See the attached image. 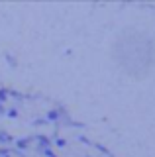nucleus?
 <instances>
[{
	"label": "nucleus",
	"mask_w": 155,
	"mask_h": 157,
	"mask_svg": "<svg viewBox=\"0 0 155 157\" xmlns=\"http://www.w3.org/2000/svg\"><path fill=\"white\" fill-rule=\"evenodd\" d=\"M32 140H33V137H22V140L16 141V147H18V149H26V147H30Z\"/></svg>",
	"instance_id": "f257e3e1"
},
{
	"label": "nucleus",
	"mask_w": 155,
	"mask_h": 157,
	"mask_svg": "<svg viewBox=\"0 0 155 157\" xmlns=\"http://www.w3.org/2000/svg\"><path fill=\"white\" fill-rule=\"evenodd\" d=\"M4 112H6L4 110V104H0V114H4Z\"/></svg>",
	"instance_id": "0eeeda50"
},
{
	"label": "nucleus",
	"mask_w": 155,
	"mask_h": 157,
	"mask_svg": "<svg viewBox=\"0 0 155 157\" xmlns=\"http://www.w3.org/2000/svg\"><path fill=\"white\" fill-rule=\"evenodd\" d=\"M8 94H10V90H6V88H0V104L8 100Z\"/></svg>",
	"instance_id": "f03ea898"
},
{
	"label": "nucleus",
	"mask_w": 155,
	"mask_h": 157,
	"mask_svg": "<svg viewBox=\"0 0 155 157\" xmlns=\"http://www.w3.org/2000/svg\"><path fill=\"white\" fill-rule=\"evenodd\" d=\"M55 145L57 147H65V140H63V137H57V140H55Z\"/></svg>",
	"instance_id": "423d86ee"
},
{
	"label": "nucleus",
	"mask_w": 155,
	"mask_h": 157,
	"mask_svg": "<svg viewBox=\"0 0 155 157\" xmlns=\"http://www.w3.org/2000/svg\"><path fill=\"white\" fill-rule=\"evenodd\" d=\"M0 141H2V144H12V137L8 134H4V132H0Z\"/></svg>",
	"instance_id": "7ed1b4c3"
},
{
	"label": "nucleus",
	"mask_w": 155,
	"mask_h": 157,
	"mask_svg": "<svg viewBox=\"0 0 155 157\" xmlns=\"http://www.w3.org/2000/svg\"><path fill=\"white\" fill-rule=\"evenodd\" d=\"M6 157H10V155H6Z\"/></svg>",
	"instance_id": "6e6552de"
},
{
	"label": "nucleus",
	"mask_w": 155,
	"mask_h": 157,
	"mask_svg": "<svg viewBox=\"0 0 155 157\" xmlns=\"http://www.w3.org/2000/svg\"><path fill=\"white\" fill-rule=\"evenodd\" d=\"M59 116H61V112H57V110H51L49 114H47V120H59Z\"/></svg>",
	"instance_id": "20e7f679"
},
{
	"label": "nucleus",
	"mask_w": 155,
	"mask_h": 157,
	"mask_svg": "<svg viewBox=\"0 0 155 157\" xmlns=\"http://www.w3.org/2000/svg\"><path fill=\"white\" fill-rule=\"evenodd\" d=\"M6 114H8V118H16L18 110H16V108H10V110H6Z\"/></svg>",
	"instance_id": "39448f33"
}]
</instances>
